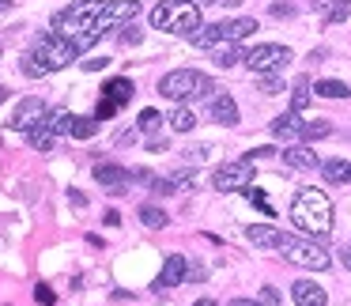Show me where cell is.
Instances as JSON below:
<instances>
[{"instance_id": "obj_1", "label": "cell", "mask_w": 351, "mask_h": 306, "mask_svg": "<svg viewBox=\"0 0 351 306\" xmlns=\"http://www.w3.org/2000/svg\"><path fill=\"white\" fill-rule=\"evenodd\" d=\"M102 8H106V0H76V4H69V8H61L53 16V31L72 38L76 49L84 54V49H91L102 38V31H99Z\"/></svg>"}, {"instance_id": "obj_2", "label": "cell", "mask_w": 351, "mask_h": 306, "mask_svg": "<svg viewBox=\"0 0 351 306\" xmlns=\"http://www.w3.org/2000/svg\"><path fill=\"white\" fill-rule=\"evenodd\" d=\"M76 57H80L76 42L53 31V34H42V38L34 42V49L23 57V64H19V69H23V76L42 80V76H49V72H57V69H69Z\"/></svg>"}, {"instance_id": "obj_3", "label": "cell", "mask_w": 351, "mask_h": 306, "mask_svg": "<svg viewBox=\"0 0 351 306\" xmlns=\"http://www.w3.org/2000/svg\"><path fill=\"white\" fill-rule=\"evenodd\" d=\"M332 220H336L332 200L321 189L306 185V189L295 193V200H291V223H295L298 231H306V235H313V238H325L328 231H332Z\"/></svg>"}, {"instance_id": "obj_4", "label": "cell", "mask_w": 351, "mask_h": 306, "mask_svg": "<svg viewBox=\"0 0 351 306\" xmlns=\"http://www.w3.org/2000/svg\"><path fill=\"white\" fill-rule=\"evenodd\" d=\"M212 91H215L212 76H204V72H197V69H174L159 80V95L170 102H178V106H185V102H193V99H208Z\"/></svg>"}, {"instance_id": "obj_5", "label": "cell", "mask_w": 351, "mask_h": 306, "mask_svg": "<svg viewBox=\"0 0 351 306\" xmlns=\"http://www.w3.org/2000/svg\"><path fill=\"white\" fill-rule=\"evenodd\" d=\"M152 27L155 31H170V34H189L200 31V8L189 0H162L152 12Z\"/></svg>"}, {"instance_id": "obj_6", "label": "cell", "mask_w": 351, "mask_h": 306, "mask_svg": "<svg viewBox=\"0 0 351 306\" xmlns=\"http://www.w3.org/2000/svg\"><path fill=\"white\" fill-rule=\"evenodd\" d=\"M257 31V19L250 16H238V19H223V23H212V27H200V34H193V46H204L212 49L215 42H242Z\"/></svg>"}, {"instance_id": "obj_7", "label": "cell", "mask_w": 351, "mask_h": 306, "mask_svg": "<svg viewBox=\"0 0 351 306\" xmlns=\"http://www.w3.org/2000/svg\"><path fill=\"white\" fill-rule=\"evenodd\" d=\"M253 167L257 163L250 159V155H242V159H230V163H219L212 174V185L219 193H245L257 178H253Z\"/></svg>"}, {"instance_id": "obj_8", "label": "cell", "mask_w": 351, "mask_h": 306, "mask_svg": "<svg viewBox=\"0 0 351 306\" xmlns=\"http://www.w3.org/2000/svg\"><path fill=\"white\" fill-rule=\"evenodd\" d=\"M287 61H291V49L280 46V42H265V46H257V49H250V54H245V64H250L257 76L283 72V69H287Z\"/></svg>"}, {"instance_id": "obj_9", "label": "cell", "mask_w": 351, "mask_h": 306, "mask_svg": "<svg viewBox=\"0 0 351 306\" xmlns=\"http://www.w3.org/2000/svg\"><path fill=\"white\" fill-rule=\"evenodd\" d=\"M283 257L298 268H310V272H325L332 265V257H328V250L321 242H291L283 246Z\"/></svg>"}, {"instance_id": "obj_10", "label": "cell", "mask_w": 351, "mask_h": 306, "mask_svg": "<svg viewBox=\"0 0 351 306\" xmlns=\"http://www.w3.org/2000/svg\"><path fill=\"white\" fill-rule=\"evenodd\" d=\"M140 16V0H106V8H102L99 16V31H121V27H129L132 19Z\"/></svg>"}, {"instance_id": "obj_11", "label": "cell", "mask_w": 351, "mask_h": 306, "mask_svg": "<svg viewBox=\"0 0 351 306\" xmlns=\"http://www.w3.org/2000/svg\"><path fill=\"white\" fill-rule=\"evenodd\" d=\"M46 114H49V106H46L42 99H23L16 110H12L8 129H16V132H31L34 125H42V121H46Z\"/></svg>"}, {"instance_id": "obj_12", "label": "cell", "mask_w": 351, "mask_h": 306, "mask_svg": "<svg viewBox=\"0 0 351 306\" xmlns=\"http://www.w3.org/2000/svg\"><path fill=\"white\" fill-rule=\"evenodd\" d=\"M245 238H250L253 246H261V250H283L287 242H295L287 231L272 227V223H250V227H245Z\"/></svg>"}, {"instance_id": "obj_13", "label": "cell", "mask_w": 351, "mask_h": 306, "mask_svg": "<svg viewBox=\"0 0 351 306\" xmlns=\"http://www.w3.org/2000/svg\"><path fill=\"white\" fill-rule=\"evenodd\" d=\"M182 280H189V261H185L182 253H170V257L162 261V276H159V280L152 283V287H155V291H159V295H162V291H167V287H178V283H182Z\"/></svg>"}, {"instance_id": "obj_14", "label": "cell", "mask_w": 351, "mask_h": 306, "mask_svg": "<svg viewBox=\"0 0 351 306\" xmlns=\"http://www.w3.org/2000/svg\"><path fill=\"white\" fill-rule=\"evenodd\" d=\"M95 182H102L110 193H125L132 182V170L114 167V163H99V167H95Z\"/></svg>"}, {"instance_id": "obj_15", "label": "cell", "mask_w": 351, "mask_h": 306, "mask_svg": "<svg viewBox=\"0 0 351 306\" xmlns=\"http://www.w3.org/2000/svg\"><path fill=\"white\" fill-rule=\"evenodd\" d=\"M268 129H272V137H276V140H287V144H298V140H302L306 121L295 114V110H291V114H280V117H276V121L268 125Z\"/></svg>"}, {"instance_id": "obj_16", "label": "cell", "mask_w": 351, "mask_h": 306, "mask_svg": "<svg viewBox=\"0 0 351 306\" xmlns=\"http://www.w3.org/2000/svg\"><path fill=\"white\" fill-rule=\"evenodd\" d=\"M291 298H295V306H325L328 303L325 287H321V283H313V280H295Z\"/></svg>"}, {"instance_id": "obj_17", "label": "cell", "mask_w": 351, "mask_h": 306, "mask_svg": "<svg viewBox=\"0 0 351 306\" xmlns=\"http://www.w3.org/2000/svg\"><path fill=\"white\" fill-rule=\"evenodd\" d=\"M283 163H287L291 170H317V167H321L317 152H310L306 144H287V152H283Z\"/></svg>"}, {"instance_id": "obj_18", "label": "cell", "mask_w": 351, "mask_h": 306, "mask_svg": "<svg viewBox=\"0 0 351 306\" xmlns=\"http://www.w3.org/2000/svg\"><path fill=\"white\" fill-rule=\"evenodd\" d=\"M208 54H212V61L219 64V69H234V64L245 61V54H242V46H238V42H215Z\"/></svg>"}, {"instance_id": "obj_19", "label": "cell", "mask_w": 351, "mask_h": 306, "mask_svg": "<svg viewBox=\"0 0 351 306\" xmlns=\"http://www.w3.org/2000/svg\"><path fill=\"white\" fill-rule=\"evenodd\" d=\"M313 8L321 12L325 23H343L351 16V0H313Z\"/></svg>"}, {"instance_id": "obj_20", "label": "cell", "mask_w": 351, "mask_h": 306, "mask_svg": "<svg viewBox=\"0 0 351 306\" xmlns=\"http://www.w3.org/2000/svg\"><path fill=\"white\" fill-rule=\"evenodd\" d=\"M212 121L238 125V106H234V99H230V95H215V99H212Z\"/></svg>"}, {"instance_id": "obj_21", "label": "cell", "mask_w": 351, "mask_h": 306, "mask_svg": "<svg viewBox=\"0 0 351 306\" xmlns=\"http://www.w3.org/2000/svg\"><path fill=\"white\" fill-rule=\"evenodd\" d=\"M27 140H31V148H34V152H53L57 132L49 129V121H42V125H34V129L27 132Z\"/></svg>"}, {"instance_id": "obj_22", "label": "cell", "mask_w": 351, "mask_h": 306, "mask_svg": "<svg viewBox=\"0 0 351 306\" xmlns=\"http://www.w3.org/2000/svg\"><path fill=\"white\" fill-rule=\"evenodd\" d=\"M321 174H325V182L343 185V182H351V163L348 159H325L321 163Z\"/></svg>"}, {"instance_id": "obj_23", "label": "cell", "mask_w": 351, "mask_h": 306, "mask_svg": "<svg viewBox=\"0 0 351 306\" xmlns=\"http://www.w3.org/2000/svg\"><path fill=\"white\" fill-rule=\"evenodd\" d=\"M102 95L106 99H114L117 106H125V102L132 99V80H125V76H117V80H110L106 87H102Z\"/></svg>"}, {"instance_id": "obj_24", "label": "cell", "mask_w": 351, "mask_h": 306, "mask_svg": "<svg viewBox=\"0 0 351 306\" xmlns=\"http://www.w3.org/2000/svg\"><path fill=\"white\" fill-rule=\"evenodd\" d=\"M313 91H317L321 99H348L351 87L343 84V80H317V84H313Z\"/></svg>"}, {"instance_id": "obj_25", "label": "cell", "mask_w": 351, "mask_h": 306, "mask_svg": "<svg viewBox=\"0 0 351 306\" xmlns=\"http://www.w3.org/2000/svg\"><path fill=\"white\" fill-rule=\"evenodd\" d=\"M140 223H144V227H152V231H162L170 223V215L162 212L159 204H144V208H140Z\"/></svg>"}, {"instance_id": "obj_26", "label": "cell", "mask_w": 351, "mask_h": 306, "mask_svg": "<svg viewBox=\"0 0 351 306\" xmlns=\"http://www.w3.org/2000/svg\"><path fill=\"white\" fill-rule=\"evenodd\" d=\"M95 132H99V117H76V114H72V129H69V137H76V140H91Z\"/></svg>"}, {"instance_id": "obj_27", "label": "cell", "mask_w": 351, "mask_h": 306, "mask_svg": "<svg viewBox=\"0 0 351 306\" xmlns=\"http://www.w3.org/2000/svg\"><path fill=\"white\" fill-rule=\"evenodd\" d=\"M167 121H170V129H174V132H193V125H197V114H193L189 106H178L174 114L167 117Z\"/></svg>"}, {"instance_id": "obj_28", "label": "cell", "mask_w": 351, "mask_h": 306, "mask_svg": "<svg viewBox=\"0 0 351 306\" xmlns=\"http://www.w3.org/2000/svg\"><path fill=\"white\" fill-rule=\"evenodd\" d=\"M306 106H310V80L298 76L295 87H291V110L298 114V110H306Z\"/></svg>"}, {"instance_id": "obj_29", "label": "cell", "mask_w": 351, "mask_h": 306, "mask_svg": "<svg viewBox=\"0 0 351 306\" xmlns=\"http://www.w3.org/2000/svg\"><path fill=\"white\" fill-rule=\"evenodd\" d=\"M159 125H162L159 110H140V117H136V129L140 132H159Z\"/></svg>"}, {"instance_id": "obj_30", "label": "cell", "mask_w": 351, "mask_h": 306, "mask_svg": "<svg viewBox=\"0 0 351 306\" xmlns=\"http://www.w3.org/2000/svg\"><path fill=\"white\" fill-rule=\"evenodd\" d=\"M328 132H332V125H328V121H306L302 140H321V137H328Z\"/></svg>"}, {"instance_id": "obj_31", "label": "cell", "mask_w": 351, "mask_h": 306, "mask_svg": "<svg viewBox=\"0 0 351 306\" xmlns=\"http://www.w3.org/2000/svg\"><path fill=\"white\" fill-rule=\"evenodd\" d=\"M117 110H121V106H117L114 99H106V95H102V99H99V106H95V117H99V121H110V117H114Z\"/></svg>"}, {"instance_id": "obj_32", "label": "cell", "mask_w": 351, "mask_h": 306, "mask_svg": "<svg viewBox=\"0 0 351 306\" xmlns=\"http://www.w3.org/2000/svg\"><path fill=\"white\" fill-rule=\"evenodd\" d=\"M245 197H250V200H253V204H257V208H261V212H265V215H276L272 200H268V197H265V193H261V189H253V185H250V189H245Z\"/></svg>"}, {"instance_id": "obj_33", "label": "cell", "mask_w": 351, "mask_h": 306, "mask_svg": "<svg viewBox=\"0 0 351 306\" xmlns=\"http://www.w3.org/2000/svg\"><path fill=\"white\" fill-rule=\"evenodd\" d=\"M261 91H265V95H283L287 87H283V80L272 72V76H261Z\"/></svg>"}, {"instance_id": "obj_34", "label": "cell", "mask_w": 351, "mask_h": 306, "mask_svg": "<svg viewBox=\"0 0 351 306\" xmlns=\"http://www.w3.org/2000/svg\"><path fill=\"white\" fill-rule=\"evenodd\" d=\"M34 298H38L42 306H53L57 303V295H53V287H49V283H38V287H34Z\"/></svg>"}, {"instance_id": "obj_35", "label": "cell", "mask_w": 351, "mask_h": 306, "mask_svg": "<svg viewBox=\"0 0 351 306\" xmlns=\"http://www.w3.org/2000/svg\"><path fill=\"white\" fill-rule=\"evenodd\" d=\"M140 38H144V34H140V27H136V23L121 27V42H125V46H136Z\"/></svg>"}, {"instance_id": "obj_36", "label": "cell", "mask_w": 351, "mask_h": 306, "mask_svg": "<svg viewBox=\"0 0 351 306\" xmlns=\"http://www.w3.org/2000/svg\"><path fill=\"white\" fill-rule=\"evenodd\" d=\"M261 306H280V291L276 287H261V298H257Z\"/></svg>"}, {"instance_id": "obj_37", "label": "cell", "mask_w": 351, "mask_h": 306, "mask_svg": "<svg viewBox=\"0 0 351 306\" xmlns=\"http://www.w3.org/2000/svg\"><path fill=\"white\" fill-rule=\"evenodd\" d=\"M208 155H212V148H204V144H200V148H185V159H193V163H204Z\"/></svg>"}, {"instance_id": "obj_38", "label": "cell", "mask_w": 351, "mask_h": 306, "mask_svg": "<svg viewBox=\"0 0 351 306\" xmlns=\"http://www.w3.org/2000/svg\"><path fill=\"white\" fill-rule=\"evenodd\" d=\"M132 182H140V185H155L159 178H155L152 170H132Z\"/></svg>"}, {"instance_id": "obj_39", "label": "cell", "mask_w": 351, "mask_h": 306, "mask_svg": "<svg viewBox=\"0 0 351 306\" xmlns=\"http://www.w3.org/2000/svg\"><path fill=\"white\" fill-rule=\"evenodd\" d=\"M110 64V57H91V61H84V69L87 72H99V69H106Z\"/></svg>"}, {"instance_id": "obj_40", "label": "cell", "mask_w": 351, "mask_h": 306, "mask_svg": "<svg viewBox=\"0 0 351 306\" xmlns=\"http://www.w3.org/2000/svg\"><path fill=\"white\" fill-rule=\"evenodd\" d=\"M272 16L276 19H287V16H295V8H287V4H272Z\"/></svg>"}, {"instance_id": "obj_41", "label": "cell", "mask_w": 351, "mask_h": 306, "mask_svg": "<svg viewBox=\"0 0 351 306\" xmlns=\"http://www.w3.org/2000/svg\"><path fill=\"white\" fill-rule=\"evenodd\" d=\"M189 280H208V272H204V265H189Z\"/></svg>"}, {"instance_id": "obj_42", "label": "cell", "mask_w": 351, "mask_h": 306, "mask_svg": "<svg viewBox=\"0 0 351 306\" xmlns=\"http://www.w3.org/2000/svg\"><path fill=\"white\" fill-rule=\"evenodd\" d=\"M69 200H72V204H76V208H84V204H87V197H84V193H80V189H69Z\"/></svg>"}, {"instance_id": "obj_43", "label": "cell", "mask_w": 351, "mask_h": 306, "mask_svg": "<svg viewBox=\"0 0 351 306\" xmlns=\"http://www.w3.org/2000/svg\"><path fill=\"white\" fill-rule=\"evenodd\" d=\"M340 261H343V268H348V272H351V242H348V246H343V250H340Z\"/></svg>"}, {"instance_id": "obj_44", "label": "cell", "mask_w": 351, "mask_h": 306, "mask_svg": "<svg viewBox=\"0 0 351 306\" xmlns=\"http://www.w3.org/2000/svg\"><path fill=\"white\" fill-rule=\"evenodd\" d=\"M230 306H261V303H253V298H234Z\"/></svg>"}, {"instance_id": "obj_45", "label": "cell", "mask_w": 351, "mask_h": 306, "mask_svg": "<svg viewBox=\"0 0 351 306\" xmlns=\"http://www.w3.org/2000/svg\"><path fill=\"white\" fill-rule=\"evenodd\" d=\"M189 4H197V8H208V4H219V0H189Z\"/></svg>"}, {"instance_id": "obj_46", "label": "cell", "mask_w": 351, "mask_h": 306, "mask_svg": "<svg viewBox=\"0 0 351 306\" xmlns=\"http://www.w3.org/2000/svg\"><path fill=\"white\" fill-rule=\"evenodd\" d=\"M193 306H219L215 298H200V303H193Z\"/></svg>"}, {"instance_id": "obj_47", "label": "cell", "mask_w": 351, "mask_h": 306, "mask_svg": "<svg viewBox=\"0 0 351 306\" xmlns=\"http://www.w3.org/2000/svg\"><path fill=\"white\" fill-rule=\"evenodd\" d=\"M219 4H227V8H238V4H242V0H219Z\"/></svg>"}, {"instance_id": "obj_48", "label": "cell", "mask_w": 351, "mask_h": 306, "mask_svg": "<svg viewBox=\"0 0 351 306\" xmlns=\"http://www.w3.org/2000/svg\"><path fill=\"white\" fill-rule=\"evenodd\" d=\"M12 8V0H0V12H8Z\"/></svg>"}, {"instance_id": "obj_49", "label": "cell", "mask_w": 351, "mask_h": 306, "mask_svg": "<svg viewBox=\"0 0 351 306\" xmlns=\"http://www.w3.org/2000/svg\"><path fill=\"white\" fill-rule=\"evenodd\" d=\"M4 99H8V87H4V84H0V102H4Z\"/></svg>"}]
</instances>
